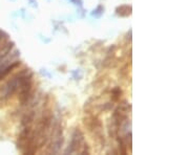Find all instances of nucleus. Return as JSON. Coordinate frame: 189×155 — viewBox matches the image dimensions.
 <instances>
[{"instance_id": "nucleus-1", "label": "nucleus", "mask_w": 189, "mask_h": 155, "mask_svg": "<svg viewBox=\"0 0 189 155\" xmlns=\"http://www.w3.org/2000/svg\"><path fill=\"white\" fill-rule=\"evenodd\" d=\"M85 144L84 135H83L82 131L79 128H76L75 131L71 134V143L69 145V148L65 150V154H74V153L81 152L83 146Z\"/></svg>"}, {"instance_id": "nucleus-2", "label": "nucleus", "mask_w": 189, "mask_h": 155, "mask_svg": "<svg viewBox=\"0 0 189 155\" xmlns=\"http://www.w3.org/2000/svg\"><path fill=\"white\" fill-rule=\"evenodd\" d=\"M19 81H20V74L12 78L10 81H8L3 89L1 90V94H0V101H8L12 95L15 92H17L18 87H19Z\"/></svg>"}, {"instance_id": "nucleus-3", "label": "nucleus", "mask_w": 189, "mask_h": 155, "mask_svg": "<svg viewBox=\"0 0 189 155\" xmlns=\"http://www.w3.org/2000/svg\"><path fill=\"white\" fill-rule=\"evenodd\" d=\"M34 120H35V111L28 112L24 116L22 117L21 126L22 127H28V126H32Z\"/></svg>"}, {"instance_id": "nucleus-4", "label": "nucleus", "mask_w": 189, "mask_h": 155, "mask_svg": "<svg viewBox=\"0 0 189 155\" xmlns=\"http://www.w3.org/2000/svg\"><path fill=\"white\" fill-rule=\"evenodd\" d=\"M117 15L121 17H127L132 14V6H121L119 8H117L116 10Z\"/></svg>"}, {"instance_id": "nucleus-5", "label": "nucleus", "mask_w": 189, "mask_h": 155, "mask_svg": "<svg viewBox=\"0 0 189 155\" xmlns=\"http://www.w3.org/2000/svg\"><path fill=\"white\" fill-rule=\"evenodd\" d=\"M118 137V144H119V151H120L121 154H126L127 153V146H126L125 142H124V138L122 136H117Z\"/></svg>"}, {"instance_id": "nucleus-6", "label": "nucleus", "mask_w": 189, "mask_h": 155, "mask_svg": "<svg viewBox=\"0 0 189 155\" xmlns=\"http://www.w3.org/2000/svg\"><path fill=\"white\" fill-rule=\"evenodd\" d=\"M103 13H104V8L102 6H99L96 10H93V12L91 13V16L96 17V18H100L103 15Z\"/></svg>"}, {"instance_id": "nucleus-7", "label": "nucleus", "mask_w": 189, "mask_h": 155, "mask_svg": "<svg viewBox=\"0 0 189 155\" xmlns=\"http://www.w3.org/2000/svg\"><path fill=\"white\" fill-rule=\"evenodd\" d=\"M112 95H111V99L112 101H118L119 99H120L121 94H122V91L119 87H116L115 89H112Z\"/></svg>"}, {"instance_id": "nucleus-8", "label": "nucleus", "mask_w": 189, "mask_h": 155, "mask_svg": "<svg viewBox=\"0 0 189 155\" xmlns=\"http://www.w3.org/2000/svg\"><path fill=\"white\" fill-rule=\"evenodd\" d=\"M74 4H77L79 6H82V0H71Z\"/></svg>"}]
</instances>
